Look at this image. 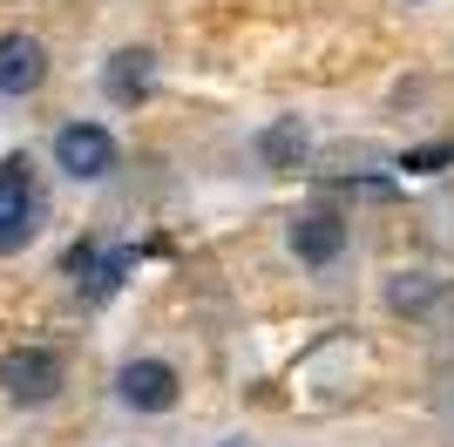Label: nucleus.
Returning a JSON list of instances; mask_svg holds the SVG:
<instances>
[{
	"mask_svg": "<svg viewBox=\"0 0 454 447\" xmlns=\"http://www.w3.org/2000/svg\"><path fill=\"white\" fill-rule=\"evenodd\" d=\"M27 231H35V176L20 156H7L0 163V251H14Z\"/></svg>",
	"mask_w": 454,
	"mask_h": 447,
	"instance_id": "nucleus-5",
	"label": "nucleus"
},
{
	"mask_svg": "<svg viewBox=\"0 0 454 447\" xmlns=\"http://www.w3.org/2000/svg\"><path fill=\"white\" fill-rule=\"evenodd\" d=\"M95 264H102V244H95V238L68 244V278H75V285H89V278H95Z\"/></svg>",
	"mask_w": 454,
	"mask_h": 447,
	"instance_id": "nucleus-12",
	"label": "nucleus"
},
{
	"mask_svg": "<svg viewBox=\"0 0 454 447\" xmlns=\"http://www.w3.org/2000/svg\"><path fill=\"white\" fill-rule=\"evenodd\" d=\"M305 149H312V136H305V122H299V115H278V122H271V129L258 136V163H265L271 176H299Z\"/></svg>",
	"mask_w": 454,
	"mask_h": 447,
	"instance_id": "nucleus-9",
	"label": "nucleus"
},
{
	"mask_svg": "<svg viewBox=\"0 0 454 447\" xmlns=\"http://www.w3.org/2000/svg\"><path fill=\"white\" fill-rule=\"evenodd\" d=\"M48 82V48L35 35H0V95H35Z\"/></svg>",
	"mask_w": 454,
	"mask_h": 447,
	"instance_id": "nucleus-6",
	"label": "nucleus"
},
{
	"mask_svg": "<svg viewBox=\"0 0 454 447\" xmlns=\"http://www.w3.org/2000/svg\"><path fill=\"white\" fill-rule=\"evenodd\" d=\"M115 400L129 413H170L176 407V366L170 359H129L115 372Z\"/></svg>",
	"mask_w": 454,
	"mask_h": 447,
	"instance_id": "nucleus-4",
	"label": "nucleus"
},
{
	"mask_svg": "<svg viewBox=\"0 0 454 447\" xmlns=\"http://www.w3.org/2000/svg\"><path fill=\"white\" fill-rule=\"evenodd\" d=\"M61 353L55 346H7L0 353V393L14 400V407H48L61 393Z\"/></svg>",
	"mask_w": 454,
	"mask_h": 447,
	"instance_id": "nucleus-1",
	"label": "nucleus"
},
{
	"mask_svg": "<svg viewBox=\"0 0 454 447\" xmlns=\"http://www.w3.org/2000/svg\"><path fill=\"white\" fill-rule=\"evenodd\" d=\"M102 89H109V102L136 109V102L156 89V55H150V48H115L109 68H102Z\"/></svg>",
	"mask_w": 454,
	"mask_h": 447,
	"instance_id": "nucleus-8",
	"label": "nucleus"
},
{
	"mask_svg": "<svg viewBox=\"0 0 454 447\" xmlns=\"http://www.w3.org/2000/svg\"><path fill=\"white\" fill-rule=\"evenodd\" d=\"M448 163H454V143H420V149H407V156H400V169H407V176H441Z\"/></svg>",
	"mask_w": 454,
	"mask_h": 447,
	"instance_id": "nucleus-11",
	"label": "nucleus"
},
{
	"mask_svg": "<svg viewBox=\"0 0 454 447\" xmlns=\"http://www.w3.org/2000/svg\"><path fill=\"white\" fill-rule=\"evenodd\" d=\"M448 305V278L441 271H394L387 278V312L394 318H434Z\"/></svg>",
	"mask_w": 454,
	"mask_h": 447,
	"instance_id": "nucleus-7",
	"label": "nucleus"
},
{
	"mask_svg": "<svg viewBox=\"0 0 454 447\" xmlns=\"http://www.w3.org/2000/svg\"><path fill=\"white\" fill-rule=\"evenodd\" d=\"M129 271H136V251H109V258L95 264V278H89V285H82V292H89V305H102V298H109V292H115V285L129 278Z\"/></svg>",
	"mask_w": 454,
	"mask_h": 447,
	"instance_id": "nucleus-10",
	"label": "nucleus"
},
{
	"mask_svg": "<svg viewBox=\"0 0 454 447\" xmlns=\"http://www.w3.org/2000/svg\"><path fill=\"white\" fill-rule=\"evenodd\" d=\"M55 163L75 176V184H102L115 169V136L102 129V122H68V129L55 136Z\"/></svg>",
	"mask_w": 454,
	"mask_h": 447,
	"instance_id": "nucleus-2",
	"label": "nucleus"
},
{
	"mask_svg": "<svg viewBox=\"0 0 454 447\" xmlns=\"http://www.w3.org/2000/svg\"><path fill=\"white\" fill-rule=\"evenodd\" d=\"M285 244H292V258L325 271V264H340L346 251V217L340 210H299V217L285 224Z\"/></svg>",
	"mask_w": 454,
	"mask_h": 447,
	"instance_id": "nucleus-3",
	"label": "nucleus"
}]
</instances>
